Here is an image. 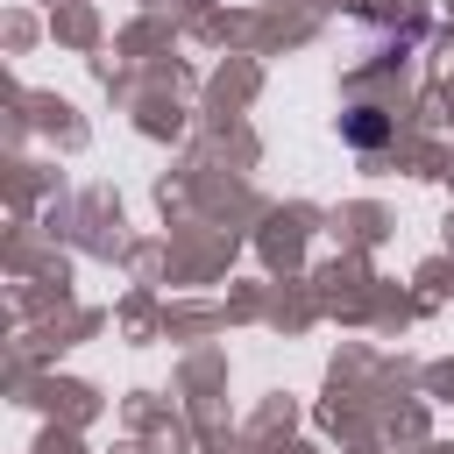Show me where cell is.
I'll use <instances>...</instances> for the list:
<instances>
[{
  "label": "cell",
  "mask_w": 454,
  "mask_h": 454,
  "mask_svg": "<svg viewBox=\"0 0 454 454\" xmlns=\"http://www.w3.org/2000/svg\"><path fill=\"white\" fill-rule=\"evenodd\" d=\"M340 135H348V142H362V149H376V142H383V135H390V121H383V114H376V106H355V114H348V121H340Z\"/></svg>",
  "instance_id": "6da1fadb"
}]
</instances>
